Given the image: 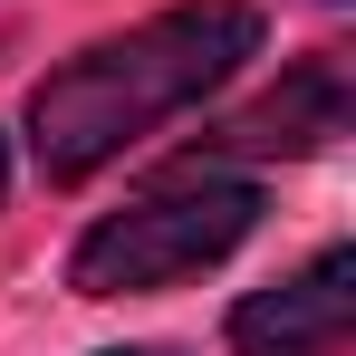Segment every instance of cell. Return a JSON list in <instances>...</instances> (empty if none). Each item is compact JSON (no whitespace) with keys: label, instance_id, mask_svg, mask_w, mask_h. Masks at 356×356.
<instances>
[{"label":"cell","instance_id":"1","mask_svg":"<svg viewBox=\"0 0 356 356\" xmlns=\"http://www.w3.org/2000/svg\"><path fill=\"white\" fill-rule=\"evenodd\" d=\"M250 58H260V10L250 0H174V10L135 19L125 39L77 49L67 67H49L29 87V164L49 183L106 174L125 145H145L154 125L222 97Z\"/></svg>","mask_w":356,"mask_h":356},{"label":"cell","instance_id":"2","mask_svg":"<svg viewBox=\"0 0 356 356\" xmlns=\"http://www.w3.org/2000/svg\"><path fill=\"white\" fill-rule=\"evenodd\" d=\"M260 232V183L241 164H202L183 154L174 174H154L125 212L87 222L67 250V289L77 298H154L202 280L212 260H232L241 241Z\"/></svg>","mask_w":356,"mask_h":356},{"label":"cell","instance_id":"4","mask_svg":"<svg viewBox=\"0 0 356 356\" xmlns=\"http://www.w3.org/2000/svg\"><path fill=\"white\" fill-rule=\"evenodd\" d=\"M347 337H356V241H327L308 270H289L232 308L241 356H347Z\"/></svg>","mask_w":356,"mask_h":356},{"label":"cell","instance_id":"5","mask_svg":"<svg viewBox=\"0 0 356 356\" xmlns=\"http://www.w3.org/2000/svg\"><path fill=\"white\" fill-rule=\"evenodd\" d=\"M0 202H10V145H0Z\"/></svg>","mask_w":356,"mask_h":356},{"label":"cell","instance_id":"3","mask_svg":"<svg viewBox=\"0 0 356 356\" xmlns=\"http://www.w3.org/2000/svg\"><path fill=\"white\" fill-rule=\"evenodd\" d=\"M356 116V77L337 49H308V58L280 67V87H260L241 116H222L193 154L202 164H260V154H318V145H337Z\"/></svg>","mask_w":356,"mask_h":356},{"label":"cell","instance_id":"6","mask_svg":"<svg viewBox=\"0 0 356 356\" xmlns=\"http://www.w3.org/2000/svg\"><path fill=\"white\" fill-rule=\"evenodd\" d=\"M106 356H164V347H106Z\"/></svg>","mask_w":356,"mask_h":356}]
</instances>
